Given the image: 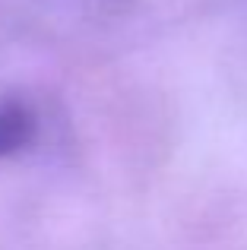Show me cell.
Segmentation results:
<instances>
[{"mask_svg": "<svg viewBox=\"0 0 247 250\" xmlns=\"http://www.w3.org/2000/svg\"><path fill=\"white\" fill-rule=\"evenodd\" d=\"M35 136V114L22 98L0 95V162L13 159Z\"/></svg>", "mask_w": 247, "mask_h": 250, "instance_id": "6da1fadb", "label": "cell"}]
</instances>
